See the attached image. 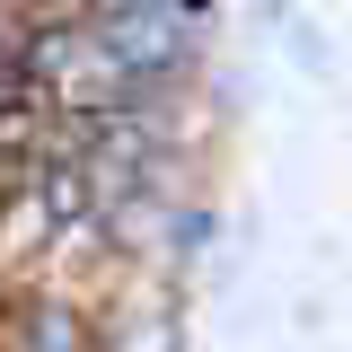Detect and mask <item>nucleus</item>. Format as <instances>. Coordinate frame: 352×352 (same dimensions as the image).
<instances>
[{
	"label": "nucleus",
	"mask_w": 352,
	"mask_h": 352,
	"mask_svg": "<svg viewBox=\"0 0 352 352\" xmlns=\"http://www.w3.org/2000/svg\"><path fill=\"white\" fill-rule=\"evenodd\" d=\"M0 352H97V317L71 291H36V300H18Z\"/></svg>",
	"instance_id": "f257e3e1"
},
{
	"label": "nucleus",
	"mask_w": 352,
	"mask_h": 352,
	"mask_svg": "<svg viewBox=\"0 0 352 352\" xmlns=\"http://www.w3.org/2000/svg\"><path fill=\"white\" fill-rule=\"evenodd\" d=\"M97 352H176V317L159 300H132L124 317L97 326Z\"/></svg>",
	"instance_id": "f03ea898"
},
{
	"label": "nucleus",
	"mask_w": 352,
	"mask_h": 352,
	"mask_svg": "<svg viewBox=\"0 0 352 352\" xmlns=\"http://www.w3.org/2000/svg\"><path fill=\"white\" fill-rule=\"evenodd\" d=\"M9 27H18V0H0V62H9Z\"/></svg>",
	"instance_id": "7ed1b4c3"
}]
</instances>
